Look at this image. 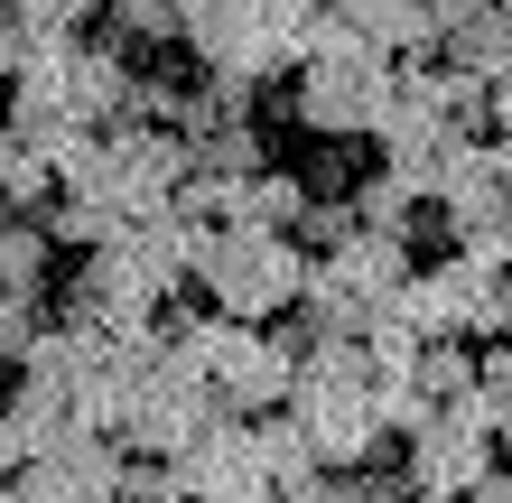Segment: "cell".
<instances>
[{"label": "cell", "instance_id": "ba28073f", "mask_svg": "<svg viewBox=\"0 0 512 503\" xmlns=\"http://www.w3.org/2000/svg\"><path fill=\"white\" fill-rule=\"evenodd\" d=\"M410 261H419V252L401 243V233H373V224H354L345 243H326V252H308V280H326V289H345L354 308H382L391 289L410 280Z\"/></svg>", "mask_w": 512, "mask_h": 503}, {"label": "cell", "instance_id": "44dd1931", "mask_svg": "<svg viewBox=\"0 0 512 503\" xmlns=\"http://www.w3.org/2000/svg\"><path fill=\"white\" fill-rule=\"evenodd\" d=\"M19 19H56V28H75V19H94L103 0H10Z\"/></svg>", "mask_w": 512, "mask_h": 503}, {"label": "cell", "instance_id": "8fae6325", "mask_svg": "<svg viewBox=\"0 0 512 503\" xmlns=\"http://www.w3.org/2000/svg\"><path fill=\"white\" fill-rule=\"evenodd\" d=\"M438 56H447L457 75L503 84V66H512V10H503V0H475L466 19H447V28H438Z\"/></svg>", "mask_w": 512, "mask_h": 503}, {"label": "cell", "instance_id": "30bf717a", "mask_svg": "<svg viewBox=\"0 0 512 503\" xmlns=\"http://www.w3.org/2000/svg\"><path fill=\"white\" fill-rule=\"evenodd\" d=\"M0 410H10V429H19V457H47L56 438H75V392H66V373H47V364H19V382L0 392Z\"/></svg>", "mask_w": 512, "mask_h": 503}, {"label": "cell", "instance_id": "8992f818", "mask_svg": "<svg viewBox=\"0 0 512 503\" xmlns=\"http://www.w3.org/2000/svg\"><path fill=\"white\" fill-rule=\"evenodd\" d=\"M168 466H177V494H187V503H280V485H270L261 457H252L243 410H215Z\"/></svg>", "mask_w": 512, "mask_h": 503}, {"label": "cell", "instance_id": "5bb4252c", "mask_svg": "<svg viewBox=\"0 0 512 503\" xmlns=\"http://www.w3.org/2000/svg\"><path fill=\"white\" fill-rule=\"evenodd\" d=\"M0 289H56V243H47V224L38 215H10L0 224Z\"/></svg>", "mask_w": 512, "mask_h": 503}, {"label": "cell", "instance_id": "4fadbf2b", "mask_svg": "<svg viewBox=\"0 0 512 503\" xmlns=\"http://www.w3.org/2000/svg\"><path fill=\"white\" fill-rule=\"evenodd\" d=\"M298 205H308V177L270 159V168L243 177V196H233V224H270V233H289V224H298Z\"/></svg>", "mask_w": 512, "mask_h": 503}, {"label": "cell", "instance_id": "9c48e42d", "mask_svg": "<svg viewBox=\"0 0 512 503\" xmlns=\"http://www.w3.org/2000/svg\"><path fill=\"white\" fill-rule=\"evenodd\" d=\"M19 476L38 485V503H103L112 476H122V438L112 429H75V438H56L47 457H19Z\"/></svg>", "mask_w": 512, "mask_h": 503}, {"label": "cell", "instance_id": "603a6c76", "mask_svg": "<svg viewBox=\"0 0 512 503\" xmlns=\"http://www.w3.org/2000/svg\"><path fill=\"white\" fill-rule=\"evenodd\" d=\"M19 466V429H10V410H0V476Z\"/></svg>", "mask_w": 512, "mask_h": 503}, {"label": "cell", "instance_id": "7c38bea8", "mask_svg": "<svg viewBox=\"0 0 512 503\" xmlns=\"http://www.w3.org/2000/svg\"><path fill=\"white\" fill-rule=\"evenodd\" d=\"M187 159L224 168V177H252V168H270V122H261V112H224V122H205L187 140Z\"/></svg>", "mask_w": 512, "mask_h": 503}, {"label": "cell", "instance_id": "ac0fdd59", "mask_svg": "<svg viewBox=\"0 0 512 503\" xmlns=\"http://www.w3.org/2000/svg\"><path fill=\"white\" fill-rule=\"evenodd\" d=\"M38 327H47V299H38V289H0V364H19V354L38 345Z\"/></svg>", "mask_w": 512, "mask_h": 503}, {"label": "cell", "instance_id": "7a4b0ae2", "mask_svg": "<svg viewBox=\"0 0 512 503\" xmlns=\"http://www.w3.org/2000/svg\"><path fill=\"white\" fill-rule=\"evenodd\" d=\"M391 103V56L345 47V56H298L289 66V122L308 140H373Z\"/></svg>", "mask_w": 512, "mask_h": 503}, {"label": "cell", "instance_id": "d6986e66", "mask_svg": "<svg viewBox=\"0 0 512 503\" xmlns=\"http://www.w3.org/2000/svg\"><path fill=\"white\" fill-rule=\"evenodd\" d=\"M298 177H308V196H345L354 177H364V159H354V140H317V159Z\"/></svg>", "mask_w": 512, "mask_h": 503}, {"label": "cell", "instance_id": "7402d4cb", "mask_svg": "<svg viewBox=\"0 0 512 503\" xmlns=\"http://www.w3.org/2000/svg\"><path fill=\"white\" fill-rule=\"evenodd\" d=\"M0 503H38V485H28L19 466H10V476H0Z\"/></svg>", "mask_w": 512, "mask_h": 503}, {"label": "cell", "instance_id": "5b68a950", "mask_svg": "<svg viewBox=\"0 0 512 503\" xmlns=\"http://www.w3.org/2000/svg\"><path fill=\"white\" fill-rule=\"evenodd\" d=\"M187 177V140L159 122H103L94 131V196L112 215H159L168 187Z\"/></svg>", "mask_w": 512, "mask_h": 503}, {"label": "cell", "instance_id": "e0dca14e", "mask_svg": "<svg viewBox=\"0 0 512 503\" xmlns=\"http://www.w3.org/2000/svg\"><path fill=\"white\" fill-rule=\"evenodd\" d=\"M345 233H354V196H308L298 224H289V243L298 252H326V243H345Z\"/></svg>", "mask_w": 512, "mask_h": 503}, {"label": "cell", "instance_id": "52a82bcc", "mask_svg": "<svg viewBox=\"0 0 512 503\" xmlns=\"http://www.w3.org/2000/svg\"><path fill=\"white\" fill-rule=\"evenodd\" d=\"M401 485H410V503H447V494H466L475 476L494 466V438L485 429H466L457 410H429L410 438H401Z\"/></svg>", "mask_w": 512, "mask_h": 503}, {"label": "cell", "instance_id": "277c9868", "mask_svg": "<svg viewBox=\"0 0 512 503\" xmlns=\"http://www.w3.org/2000/svg\"><path fill=\"white\" fill-rule=\"evenodd\" d=\"M391 308H401L410 336H466V345H475V336H503V271L438 243L429 271L410 261V280L391 289Z\"/></svg>", "mask_w": 512, "mask_h": 503}, {"label": "cell", "instance_id": "3957f363", "mask_svg": "<svg viewBox=\"0 0 512 503\" xmlns=\"http://www.w3.org/2000/svg\"><path fill=\"white\" fill-rule=\"evenodd\" d=\"M215 410H224V401L205 392V373H196L177 345H159V354H149V364L131 373L122 410H112V438H122L131 457H177L205 420H215Z\"/></svg>", "mask_w": 512, "mask_h": 503}, {"label": "cell", "instance_id": "2e32d148", "mask_svg": "<svg viewBox=\"0 0 512 503\" xmlns=\"http://www.w3.org/2000/svg\"><path fill=\"white\" fill-rule=\"evenodd\" d=\"M38 224H47V243H56V252H94L122 215H112V205H94V196H47V205H38Z\"/></svg>", "mask_w": 512, "mask_h": 503}, {"label": "cell", "instance_id": "9a60e30c", "mask_svg": "<svg viewBox=\"0 0 512 503\" xmlns=\"http://www.w3.org/2000/svg\"><path fill=\"white\" fill-rule=\"evenodd\" d=\"M56 196V168L28 150V140L0 131V215H38V205Z\"/></svg>", "mask_w": 512, "mask_h": 503}, {"label": "cell", "instance_id": "cb8c5ba5", "mask_svg": "<svg viewBox=\"0 0 512 503\" xmlns=\"http://www.w3.org/2000/svg\"><path fill=\"white\" fill-rule=\"evenodd\" d=\"M0 131H10V122H0Z\"/></svg>", "mask_w": 512, "mask_h": 503}, {"label": "cell", "instance_id": "ffe728a7", "mask_svg": "<svg viewBox=\"0 0 512 503\" xmlns=\"http://www.w3.org/2000/svg\"><path fill=\"white\" fill-rule=\"evenodd\" d=\"M280 503H354V485H345V466H308V476L280 485Z\"/></svg>", "mask_w": 512, "mask_h": 503}, {"label": "cell", "instance_id": "6da1fadb", "mask_svg": "<svg viewBox=\"0 0 512 503\" xmlns=\"http://www.w3.org/2000/svg\"><path fill=\"white\" fill-rule=\"evenodd\" d=\"M187 280L215 289V317H280L298 299V280H308V252L289 243V233H270V224H215L205 233V261Z\"/></svg>", "mask_w": 512, "mask_h": 503}]
</instances>
